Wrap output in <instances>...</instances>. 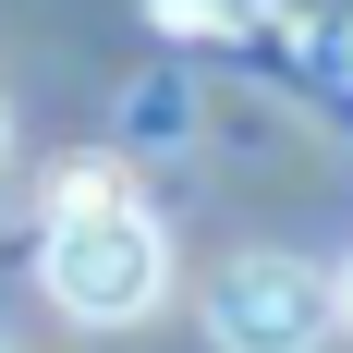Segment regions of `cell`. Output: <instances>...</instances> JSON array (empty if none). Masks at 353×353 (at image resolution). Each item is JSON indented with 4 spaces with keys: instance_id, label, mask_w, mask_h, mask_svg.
<instances>
[{
    "instance_id": "2",
    "label": "cell",
    "mask_w": 353,
    "mask_h": 353,
    "mask_svg": "<svg viewBox=\"0 0 353 353\" xmlns=\"http://www.w3.org/2000/svg\"><path fill=\"white\" fill-rule=\"evenodd\" d=\"M208 329H219V353H305V341L329 329V292H317V268L244 256V268H219V292H208Z\"/></svg>"
},
{
    "instance_id": "3",
    "label": "cell",
    "mask_w": 353,
    "mask_h": 353,
    "mask_svg": "<svg viewBox=\"0 0 353 353\" xmlns=\"http://www.w3.org/2000/svg\"><path fill=\"white\" fill-rule=\"evenodd\" d=\"M341 305H353V292H341Z\"/></svg>"
},
{
    "instance_id": "1",
    "label": "cell",
    "mask_w": 353,
    "mask_h": 353,
    "mask_svg": "<svg viewBox=\"0 0 353 353\" xmlns=\"http://www.w3.org/2000/svg\"><path fill=\"white\" fill-rule=\"evenodd\" d=\"M37 268H49V305L85 329H122L159 305V219L134 208V183L110 171V159H73L61 195H49V232H37Z\"/></svg>"
}]
</instances>
